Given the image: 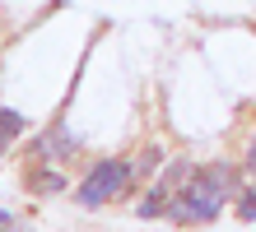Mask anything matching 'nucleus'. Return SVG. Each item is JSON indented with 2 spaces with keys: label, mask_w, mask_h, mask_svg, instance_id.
Here are the masks:
<instances>
[{
  "label": "nucleus",
  "mask_w": 256,
  "mask_h": 232,
  "mask_svg": "<svg viewBox=\"0 0 256 232\" xmlns=\"http://www.w3.org/2000/svg\"><path fill=\"white\" fill-rule=\"evenodd\" d=\"M247 167L256 172V139H252V149H247Z\"/></svg>",
  "instance_id": "obj_7"
},
{
  "label": "nucleus",
  "mask_w": 256,
  "mask_h": 232,
  "mask_svg": "<svg viewBox=\"0 0 256 232\" xmlns=\"http://www.w3.org/2000/svg\"><path fill=\"white\" fill-rule=\"evenodd\" d=\"M233 167L228 163H210L200 167V172H191L186 181V191L172 200V219L177 223H210V219H219V209L228 205V195H233Z\"/></svg>",
  "instance_id": "obj_1"
},
{
  "label": "nucleus",
  "mask_w": 256,
  "mask_h": 232,
  "mask_svg": "<svg viewBox=\"0 0 256 232\" xmlns=\"http://www.w3.org/2000/svg\"><path fill=\"white\" fill-rule=\"evenodd\" d=\"M126 177H130V167L126 163H98L94 172H88L84 181H80V191H74V200H80L84 209H98V205H108V200L126 186Z\"/></svg>",
  "instance_id": "obj_2"
},
{
  "label": "nucleus",
  "mask_w": 256,
  "mask_h": 232,
  "mask_svg": "<svg viewBox=\"0 0 256 232\" xmlns=\"http://www.w3.org/2000/svg\"><path fill=\"white\" fill-rule=\"evenodd\" d=\"M14 223V214H5V209H0V228H10Z\"/></svg>",
  "instance_id": "obj_8"
},
{
  "label": "nucleus",
  "mask_w": 256,
  "mask_h": 232,
  "mask_svg": "<svg viewBox=\"0 0 256 232\" xmlns=\"http://www.w3.org/2000/svg\"><path fill=\"white\" fill-rule=\"evenodd\" d=\"M19 130H24V116L5 107V112H0V153H5V144H10V139L19 135Z\"/></svg>",
  "instance_id": "obj_4"
},
{
  "label": "nucleus",
  "mask_w": 256,
  "mask_h": 232,
  "mask_svg": "<svg viewBox=\"0 0 256 232\" xmlns=\"http://www.w3.org/2000/svg\"><path fill=\"white\" fill-rule=\"evenodd\" d=\"M186 181H191V167H186V163H172V167H168V177H163L154 191L140 200V219H158V214H168V209H172L177 186H186Z\"/></svg>",
  "instance_id": "obj_3"
},
{
  "label": "nucleus",
  "mask_w": 256,
  "mask_h": 232,
  "mask_svg": "<svg viewBox=\"0 0 256 232\" xmlns=\"http://www.w3.org/2000/svg\"><path fill=\"white\" fill-rule=\"evenodd\" d=\"M38 186H42V191H66V181L56 177V172H42V177H38Z\"/></svg>",
  "instance_id": "obj_6"
},
{
  "label": "nucleus",
  "mask_w": 256,
  "mask_h": 232,
  "mask_svg": "<svg viewBox=\"0 0 256 232\" xmlns=\"http://www.w3.org/2000/svg\"><path fill=\"white\" fill-rule=\"evenodd\" d=\"M238 219H242V223H256V186L242 191V200H238Z\"/></svg>",
  "instance_id": "obj_5"
}]
</instances>
